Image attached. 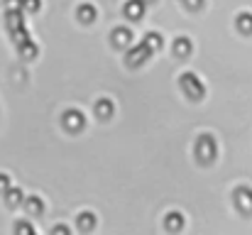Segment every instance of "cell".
Returning a JSON list of instances; mask_svg holds the SVG:
<instances>
[{
  "label": "cell",
  "instance_id": "1",
  "mask_svg": "<svg viewBox=\"0 0 252 235\" xmlns=\"http://www.w3.org/2000/svg\"><path fill=\"white\" fill-rule=\"evenodd\" d=\"M179 83H181L184 93H186L191 101H201V98H203V93H206V88H203L201 78L193 76V74H184V76L179 78Z\"/></svg>",
  "mask_w": 252,
  "mask_h": 235
},
{
  "label": "cell",
  "instance_id": "2",
  "mask_svg": "<svg viewBox=\"0 0 252 235\" xmlns=\"http://www.w3.org/2000/svg\"><path fill=\"white\" fill-rule=\"evenodd\" d=\"M218 155V147H216V140L211 137V135H201L198 137V142H196V157L203 162V164H208V162H213Z\"/></svg>",
  "mask_w": 252,
  "mask_h": 235
},
{
  "label": "cell",
  "instance_id": "3",
  "mask_svg": "<svg viewBox=\"0 0 252 235\" xmlns=\"http://www.w3.org/2000/svg\"><path fill=\"white\" fill-rule=\"evenodd\" d=\"M150 54H152V49L145 42L142 44H132V49L127 52V64L130 67H140V64H145L150 59Z\"/></svg>",
  "mask_w": 252,
  "mask_h": 235
},
{
  "label": "cell",
  "instance_id": "4",
  "mask_svg": "<svg viewBox=\"0 0 252 235\" xmlns=\"http://www.w3.org/2000/svg\"><path fill=\"white\" fill-rule=\"evenodd\" d=\"M62 123H64V128H66L69 133H81L84 125H86L84 115H81L79 110H66L64 118H62Z\"/></svg>",
  "mask_w": 252,
  "mask_h": 235
},
{
  "label": "cell",
  "instance_id": "5",
  "mask_svg": "<svg viewBox=\"0 0 252 235\" xmlns=\"http://www.w3.org/2000/svg\"><path fill=\"white\" fill-rule=\"evenodd\" d=\"M235 206H238V211L245 213V216L252 213V191L248 186H243V189L235 191Z\"/></svg>",
  "mask_w": 252,
  "mask_h": 235
},
{
  "label": "cell",
  "instance_id": "6",
  "mask_svg": "<svg viewBox=\"0 0 252 235\" xmlns=\"http://www.w3.org/2000/svg\"><path fill=\"white\" fill-rule=\"evenodd\" d=\"M113 44L120 47V49L130 47V44H132V32H130L127 27H118V30H113Z\"/></svg>",
  "mask_w": 252,
  "mask_h": 235
},
{
  "label": "cell",
  "instance_id": "7",
  "mask_svg": "<svg viewBox=\"0 0 252 235\" xmlns=\"http://www.w3.org/2000/svg\"><path fill=\"white\" fill-rule=\"evenodd\" d=\"M142 15H145V2L142 0H130L125 5V17L127 20H142Z\"/></svg>",
  "mask_w": 252,
  "mask_h": 235
},
{
  "label": "cell",
  "instance_id": "8",
  "mask_svg": "<svg viewBox=\"0 0 252 235\" xmlns=\"http://www.w3.org/2000/svg\"><path fill=\"white\" fill-rule=\"evenodd\" d=\"M171 49H174V54H176V57H181V59H184V57H189V54H191V49H193V47H191V39H186V37H176V39H174V44H171Z\"/></svg>",
  "mask_w": 252,
  "mask_h": 235
},
{
  "label": "cell",
  "instance_id": "9",
  "mask_svg": "<svg viewBox=\"0 0 252 235\" xmlns=\"http://www.w3.org/2000/svg\"><path fill=\"white\" fill-rule=\"evenodd\" d=\"M95 113H98V118L108 120V118H113V113H115V105H113L108 98H100V101L95 103Z\"/></svg>",
  "mask_w": 252,
  "mask_h": 235
},
{
  "label": "cell",
  "instance_id": "10",
  "mask_svg": "<svg viewBox=\"0 0 252 235\" xmlns=\"http://www.w3.org/2000/svg\"><path fill=\"white\" fill-rule=\"evenodd\" d=\"M5 201H7L10 208H15V206H20V203L25 201V196H22V191H20L17 186H10V189L5 191Z\"/></svg>",
  "mask_w": 252,
  "mask_h": 235
},
{
  "label": "cell",
  "instance_id": "11",
  "mask_svg": "<svg viewBox=\"0 0 252 235\" xmlns=\"http://www.w3.org/2000/svg\"><path fill=\"white\" fill-rule=\"evenodd\" d=\"M164 228L167 231H181L184 228V216L181 213H169L164 218Z\"/></svg>",
  "mask_w": 252,
  "mask_h": 235
},
{
  "label": "cell",
  "instance_id": "12",
  "mask_svg": "<svg viewBox=\"0 0 252 235\" xmlns=\"http://www.w3.org/2000/svg\"><path fill=\"white\" fill-rule=\"evenodd\" d=\"M235 25H238V30H240L243 34H252V15H250V12H243V15H238Z\"/></svg>",
  "mask_w": 252,
  "mask_h": 235
},
{
  "label": "cell",
  "instance_id": "13",
  "mask_svg": "<svg viewBox=\"0 0 252 235\" xmlns=\"http://www.w3.org/2000/svg\"><path fill=\"white\" fill-rule=\"evenodd\" d=\"M25 208H27V213H30V216H39V213L44 211V203H42V199L32 196V199H27V201H25Z\"/></svg>",
  "mask_w": 252,
  "mask_h": 235
},
{
  "label": "cell",
  "instance_id": "14",
  "mask_svg": "<svg viewBox=\"0 0 252 235\" xmlns=\"http://www.w3.org/2000/svg\"><path fill=\"white\" fill-rule=\"evenodd\" d=\"M76 226H79V228H81L84 233L93 231V228H95V216H93V213H81V216H79V223H76Z\"/></svg>",
  "mask_w": 252,
  "mask_h": 235
},
{
  "label": "cell",
  "instance_id": "15",
  "mask_svg": "<svg viewBox=\"0 0 252 235\" xmlns=\"http://www.w3.org/2000/svg\"><path fill=\"white\" fill-rule=\"evenodd\" d=\"M7 27H10V32H15V30H20V27H22L20 10H10V12H7Z\"/></svg>",
  "mask_w": 252,
  "mask_h": 235
},
{
  "label": "cell",
  "instance_id": "16",
  "mask_svg": "<svg viewBox=\"0 0 252 235\" xmlns=\"http://www.w3.org/2000/svg\"><path fill=\"white\" fill-rule=\"evenodd\" d=\"M145 44H147L152 52L162 49V34H159V32H150V34L145 37Z\"/></svg>",
  "mask_w": 252,
  "mask_h": 235
},
{
  "label": "cell",
  "instance_id": "17",
  "mask_svg": "<svg viewBox=\"0 0 252 235\" xmlns=\"http://www.w3.org/2000/svg\"><path fill=\"white\" fill-rule=\"evenodd\" d=\"M79 20L81 22H93L95 20V7L93 5H81L79 7Z\"/></svg>",
  "mask_w": 252,
  "mask_h": 235
},
{
  "label": "cell",
  "instance_id": "18",
  "mask_svg": "<svg viewBox=\"0 0 252 235\" xmlns=\"http://www.w3.org/2000/svg\"><path fill=\"white\" fill-rule=\"evenodd\" d=\"M17 47H20V54H22V57H27V59L37 54V47H34V44H32L30 39H25V42H20Z\"/></svg>",
  "mask_w": 252,
  "mask_h": 235
},
{
  "label": "cell",
  "instance_id": "19",
  "mask_svg": "<svg viewBox=\"0 0 252 235\" xmlns=\"http://www.w3.org/2000/svg\"><path fill=\"white\" fill-rule=\"evenodd\" d=\"M22 7L27 12H37L39 10V0H22Z\"/></svg>",
  "mask_w": 252,
  "mask_h": 235
},
{
  "label": "cell",
  "instance_id": "20",
  "mask_svg": "<svg viewBox=\"0 0 252 235\" xmlns=\"http://www.w3.org/2000/svg\"><path fill=\"white\" fill-rule=\"evenodd\" d=\"M10 186H12V184H10V176H7V174H0V194H5Z\"/></svg>",
  "mask_w": 252,
  "mask_h": 235
},
{
  "label": "cell",
  "instance_id": "21",
  "mask_svg": "<svg viewBox=\"0 0 252 235\" xmlns=\"http://www.w3.org/2000/svg\"><path fill=\"white\" fill-rule=\"evenodd\" d=\"M184 5H186L189 10H201V7H203V0H184Z\"/></svg>",
  "mask_w": 252,
  "mask_h": 235
},
{
  "label": "cell",
  "instance_id": "22",
  "mask_svg": "<svg viewBox=\"0 0 252 235\" xmlns=\"http://www.w3.org/2000/svg\"><path fill=\"white\" fill-rule=\"evenodd\" d=\"M15 233H34V228L30 226V223H20V226H15Z\"/></svg>",
  "mask_w": 252,
  "mask_h": 235
},
{
  "label": "cell",
  "instance_id": "23",
  "mask_svg": "<svg viewBox=\"0 0 252 235\" xmlns=\"http://www.w3.org/2000/svg\"><path fill=\"white\" fill-rule=\"evenodd\" d=\"M5 7H7V12L10 10H20L22 7V0H5Z\"/></svg>",
  "mask_w": 252,
  "mask_h": 235
},
{
  "label": "cell",
  "instance_id": "24",
  "mask_svg": "<svg viewBox=\"0 0 252 235\" xmlns=\"http://www.w3.org/2000/svg\"><path fill=\"white\" fill-rule=\"evenodd\" d=\"M54 233H69V228H64V226H57V228H54Z\"/></svg>",
  "mask_w": 252,
  "mask_h": 235
},
{
  "label": "cell",
  "instance_id": "25",
  "mask_svg": "<svg viewBox=\"0 0 252 235\" xmlns=\"http://www.w3.org/2000/svg\"><path fill=\"white\" fill-rule=\"evenodd\" d=\"M142 2H152V0H142Z\"/></svg>",
  "mask_w": 252,
  "mask_h": 235
}]
</instances>
